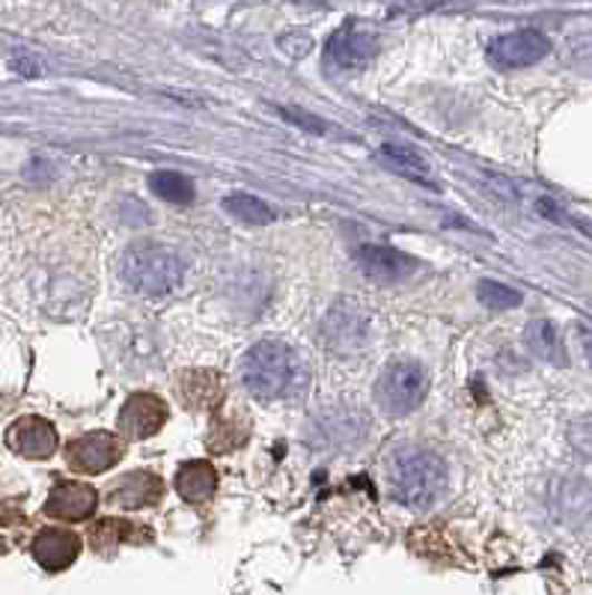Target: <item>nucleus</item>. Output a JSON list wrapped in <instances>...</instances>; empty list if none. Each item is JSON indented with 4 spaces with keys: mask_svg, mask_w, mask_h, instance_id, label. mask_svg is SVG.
I'll list each match as a JSON object with an SVG mask.
<instances>
[{
    "mask_svg": "<svg viewBox=\"0 0 592 595\" xmlns=\"http://www.w3.org/2000/svg\"><path fill=\"white\" fill-rule=\"evenodd\" d=\"M390 482L399 504L414 513H426L447 491V465L435 452L402 447L390 461Z\"/></svg>",
    "mask_w": 592,
    "mask_h": 595,
    "instance_id": "1",
    "label": "nucleus"
},
{
    "mask_svg": "<svg viewBox=\"0 0 592 595\" xmlns=\"http://www.w3.org/2000/svg\"><path fill=\"white\" fill-rule=\"evenodd\" d=\"M242 381L248 393H253L262 402L289 397L301 384L298 354L280 340H262L244 354Z\"/></svg>",
    "mask_w": 592,
    "mask_h": 595,
    "instance_id": "2",
    "label": "nucleus"
},
{
    "mask_svg": "<svg viewBox=\"0 0 592 595\" xmlns=\"http://www.w3.org/2000/svg\"><path fill=\"white\" fill-rule=\"evenodd\" d=\"M119 274L128 286L144 295H167L182 283L185 265H182L179 253L167 244L137 242L123 253Z\"/></svg>",
    "mask_w": 592,
    "mask_h": 595,
    "instance_id": "3",
    "label": "nucleus"
},
{
    "mask_svg": "<svg viewBox=\"0 0 592 595\" xmlns=\"http://www.w3.org/2000/svg\"><path fill=\"white\" fill-rule=\"evenodd\" d=\"M429 390V375L417 361L387 363L376 381V406L387 417L411 414Z\"/></svg>",
    "mask_w": 592,
    "mask_h": 595,
    "instance_id": "4",
    "label": "nucleus"
},
{
    "mask_svg": "<svg viewBox=\"0 0 592 595\" xmlns=\"http://www.w3.org/2000/svg\"><path fill=\"white\" fill-rule=\"evenodd\" d=\"M369 336H372V328H369L367 313L355 301H337L328 319H324L322 343L333 354L349 358V354H358L367 349Z\"/></svg>",
    "mask_w": 592,
    "mask_h": 595,
    "instance_id": "5",
    "label": "nucleus"
},
{
    "mask_svg": "<svg viewBox=\"0 0 592 595\" xmlns=\"http://www.w3.org/2000/svg\"><path fill=\"white\" fill-rule=\"evenodd\" d=\"M126 456V447L119 441V435L114 432H87L78 435L66 447V461L69 468L78 470V474H105L114 465H119Z\"/></svg>",
    "mask_w": 592,
    "mask_h": 595,
    "instance_id": "6",
    "label": "nucleus"
},
{
    "mask_svg": "<svg viewBox=\"0 0 592 595\" xmlns=\"http://www.w3.org/2000/svg\"><path fill=\"white\" fill-rule=\"evenodd\" d=\"M551 51V39L536 28L512 30V33H503V37L492 39L488 46V60H492L497 69H527V66H536L542 57H547Z\"/></svg>",
    "mask_w": 592,
    "mask_h": 595,
    "instance_id": "7",
    "label": "nucleus"
},
{
    "mask_svg": "<svg viewBox=\"0 0 592 595\" xmlns=\"http://www.w3.org/2000/svg\"><path fill=\"white\" fill-rule=\"evenodd\" d=\"M378 51V37L369 28H363L360 21H349L342 25L331 39H328V48H324V57L331 69H340V72H360L363 66H369V60L376 57Z\"/></svg>",
    "mask_w": 592,
    "mask_h": 595,
    "instance_id": "8",
    "label": "nucleus"
},
{
    "mask_svg": "<svg viewBox=\"0 0 592 595\" xmlns=\"http://www.w3.org/2000/svg\"><path fill=\"white\" fill-rule=\"evenodd\" d=\"M7 443L25 459H51L60 447V438H57L55 423H48L46 417L28 414L19 417L7 429Z\"/></svg>",
    "mask_w": 592,
    "mask_h": 595,
    "instance_id": "9",
    "label": "nucleus"
},
{
    "mask_svg": "<svg viewBox=\"0 0 592 595\" xmlns=\"http://www.w3.org/2000/svg\"><path fill=\"white\" fill-rule=\"evenodd\" d=\"M167 406L153 393H135L119 411L117 429L126 435L128 441H146L153 438L164 423H167Z\"/></svg>",
    "mask_w": 592,
    "mask_h": 595,
    "instance_id": "10",
    "label": "nucleus"
},
{
    "mask_svg": "<svg viewBox=\"0 0 592 595\" xmlns=\"http://www.w3.org/2000/svg\"><path fill=\"white\" fill-rule=\"evenodd\" d=\"M96 506H99L96 488L87 486V482L66 479V482H57L51 488V495L46 500V515L57 518V521H87L96 513Z\"/></svg>",
    "mask_w": 592,
    "mask_h": 595,
    "instance_id": "11",
    "label": "nucleus"
},
{
    "mask_svg": "<svg viewBox=\"0 0 592 595\" xmlns=\"http://www.w3.org/2000/svg\"><path fill=\"white\" fill-rule=\"evenodd\" d=\"M358 265L367 277L378 283H399V280L411 277L417 271V262L408 253L385 247V244H363L358 247Z\"/></svg>",
    "mask_w": 592,
    "mask_h": 595,
    "instance_id": "12",
    "label": "nucleus"
},
{
    "mask_svg": "<svg viewBox=\"0 0 592 595\" xmlns=\"http://www.w3.org/2000/svg\"><path fill=\"white\" fill-rule=\"evenodd\" d=\"M30 550H33V557L46 572H64L81 554V536L72 530H64V527H48L33 539Z\"/></svg>",
    "mask_w": 592,
    "mask_h": 595,
    "instance_id": "13",
    "label": "nucleus"
},
{
    "mask_svg": "<svg viewBox=\"0 0 592 595\" xmlns=\"http://www.w3.org/2000/svg\"><path fill=\"white\" fill-rule=\"evenodd\" d=\"M164 495L162 477H155L149 470H132L126 477H119L108 491V500L119 509H146L155 506Z\"/></svg>",
    "mask_w": 592,
    "mask_h": 595,
    "instance_id": "14",
    "label": "nucleus"
},
{
    "mask_svg": "<svg viewBox=\"0 0 592 595\" xmlns=\"http://www.w3.org/2000/svg\"><path fill=\"white\" fill-rule=\"evenodd\" d=\"M176 491H179L182 500L191 506L208 504L217 491L215 468L203 459L185 461V465L176 470Z\"/></svg>",
    "mask_w": 592,
    "mask_h": 595,
    "instance_id": "15",
    "label": "nucleus"
},
{
    "mask_svg": "<svg viewBox=\"0 0 592 595\" xmlns=\"http://www.w3.org/2000/svg\"><path fill=\"white\" fill-rule=\"evenodd\" d=\"M527 345H530V352L536 354V358H542V361L556 363V367H563L565 363L563 336H560L554 322H547V319H533V322H530Z\"/></svg>",
    "mask_w": 592,
    "mask_h": 595,
    "instance_id": "16",
    "label": "nucleus"
},
{
    "mask_svg": "<svg viewBox=\"0 0 592 595\" xmlns=\"http://www.w3.org/2000/svg\"><path fill=\"white\" fill-rule=\"evenodd\" d=\"M381 158L390 162L394 170L405 173V176H411L414 182H423V185L435 188V182L429 179V170H431L429 162H426L420 153H414V149H408V146H402V144H385L381 146Z\"/></svg>",
    "mask_w": 592,
    "mask_h": 595,
    "instance_id": "17",
    "label": "nucleus"
},
{
    "mask_svg": "<svg viewBox=\"0 0 592 595\" xmlns=\"http://www.w3.org/2000/svg\"><path fill=\"white\" fill-rule=\"evenodd\" d=\"M224 212L242 221V224H253V226H265L274 221V208L269 203H262L260 197H251V194H230V197L221 203Z\"/></svg>",
    "mask_w": 592,
    "mask_h": 595,
    "instance_id": "18",
    "label": "nucleus"
},
{
    "mask_svg": "<svg viewBox=\"0 0 592 595\" xmlns=\"http://www.w3.org/2000/svg\"><path fill=\"white\" fill-rule=\"evenodd\" d=\"M149 188L158 194L162 199H167V203H176V206H185V203H191L194 199V182L188 179V176H182V173H173V170H158L149 176Z\"/></svg>",
    "mask_w": 592,
    "mask_h": 595,
    "instance_id": "19",
    "label": "nucleus"
},
{
    "mask_svg": "<svg viewBox=\"0 0 592 595\" xmlns=\"http://www.w3.org/2000/svg\"><path fill=\"white\" fill-rule=\"evenodd\" d=\"M476 298H479V304L488 310H512L521 304V292H515L512 286H503L497 280H483L479 286H476Z\"/></svg>",
    "mask_w": 592,
    "mask_h": 595,
    "instance_id": "20",
    "label": "nucleus"
},
{
    "mask_svg": "<svg viewBox=\"0 0 592 595\" xmlns=\"http://www.w3.org/2000/svg\"><path fill=\"white\" fill-rule=\"evenodd\" d=\"M132 530H135V527H132L128 521H119V518H108V521L96 524V530H93V545H96L99 550L117 548L119 542L132 536Z\"/></svg>",
    "mask_w": 592,
    "mask_h": 595,
    "instance_id": "21",
    "label": "nucleus"
},
{
    "mask_svg": "<svg viewBox=\"0 0 592 595\" xmlns=\"http://www.w3.org/2000/svg\"><path fill=\"white\" fill-rule=\"evenodd\" d=\"M191 379H194V372H188V375H185V381L179 379V397H182V393H191V384H194ZM197 379L206 381V399L194 397V399H191V406L200 408V406H206V402H215V399L221 397V384L215 381V375H212V372H200L197 370ZM197 390H203V384H197Z\"/></svg>",
    "mask_w": 592,
    "mask_h": 595,
    "instance_id": "22",
    "label": "nucleus"
},
{
    "mask_svg": "<svg viewBox=\"0 0 592 595\" xmlns=\"http://www.w3.org/2000/svg\"><path fill=\"white\" fill-rule=\"evenodd\" d=\"M569 441H572L583 456H590L592 459V417L572 423V429H569Z\"/></svg>",
    "mask_w": 592,
    "mask_h": 595,
    "instance_id": "23",
    "label": "nucleus"
},
{
    "mask_svg": "<svg viewBox=\"0 0 592 595\" xmlns=\"http://www.w3.org/2000/svg\"><path fill=\"white\" fill-rule=\"evenodd\" d=\"M283 117H289V123H295V126L310 128V131H316V135H328V131H331V128L324 126V123H319V119L310 117V114H304V110L283 108Z\"/></svg>",
    "mask_w": 592,
    "mask_h": 595,
    "instance_id": "24",
    "label": "nucleus"
},
{
    "mask_svg": "<svg viewBox=\"0 0 592 595\" xmlns=\"http://www.w3.org/2000/svg\"><path fill=\"white\" fill-rule=\"evenodd\" d=\"M581 343H583V352H586V361L592 363V331H586V328H583Z\"/></svg>",
    "mask_w": 592,
    "mask_h": 595,
    "instance_id": "25",
    "label": "nucleus"
}]
</instances>
